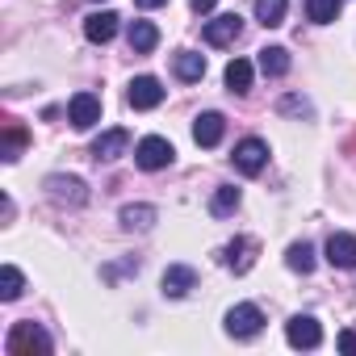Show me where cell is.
<instances>
[{"label":"cell","instance_id":"cell-1","mask_svg":"<svg viewBox=\"0 0 356 356\" xmlns=\"http://www.w3.org/2000/svg\"><path fill=\"white\" fill-rule=\"evenodd\" d=\"M5 348H9V356H34V352H42V356H47L55 343H51V335H47L38 323H17V327L9 331Z\"/></svg>","mask_w":356,"mask_h":356},{"label":"cell","instance_id":"cell-2","mask_svg":"<svg viewBox=\"0 0 356 356\" xmlns=\"http://www.w3.org/2000/svg\"><path fill=\"white\" fill-rule=\"evenodd\" d=\"M176 159V147L163 138V134H147V138H138V147H134V163L143 168V172H159V168H168Z\"/></svg>","mask_w":356,"mask_h":356},{"label":"cell","instance_id":"cell-3","mask_svg":"<svg viewBox=\"0 0 356 356\" xmlns=\"http://www.w3.org/2000/svg\"><path fill=\"white\" fill-rule=\"evenodd\" d=\"M222 327H227V335H231V339H252V335H260V327H264V314H260V306H252V302H239V306H231V310H227Z\"/></svg>","mask_w":356,"mask_h":356},{"label":"cell","instance_id":"cell-4","mask_svg":"<svg viewBox=\"0 0 356 356\" xmlns=\"http://www.w3.org/2000/svg\"><path fill=\"white\" fill-rule=\"evenodd\" d=\"M235 168L243 172V176H260L264 172V163H268V143L264 138H243V143H235Z\"/></svg>","mask_w":356,"mask_h":356},{"label":"cell","instance_id":"cell-5","mask_svg":"<svg viewBox=\"0 0 356 356\" xmlns=\"http://www.w3.org/2000/svg\"><path fill=\"white\" fill-rule=\"evenodd\" d=\"M47 193L59 206H84L88 202V185L80 176H47Z\"/></svg>","mask_w":356,"mask_h":356},{"label":"cell","instance_id":"cell-6","mask_svg":"<svg viewBox=\"0 0 356 356\" xmlns=\"http://www.w3.org/2000/svg\"><path fill=\"white\" fill-rule=\"evenodd\" d=\"M285 339H289L293 348H318V343H323V327H318L314 314H293V318L285 323Z\"/></svg>","mask_w":356,"mask_h":356},{"label":"cell","instance_id":"cell-7","mask_svg":"<svg viewBox=\"0 0 356 356\" xmlns=\"http://www.w3.org/2000/svg\"><path fill=\"white\" fill-rule=\"evenodd\" d=\"M126 101H130V109H155L163 101V84L155 76H134L126 88Z\"/></svg>","mask_w":356,"mask_h":356},{"label":"cell","instance_id":"cell-8","mask_svg":"<svg viewBox=\"0 0 356 356\" xmlns=\"http://www.w3.org/2000/svg\"><path fill=\"white\" fill-rule=\"evenodd\" d=\"M67 118H72L76 130H92V126L101 122V97H92V92H76L72 105H67Z\"/></svg>","mask_w":356,"mask_h":356},{"label":"cell","instance_id":"cell-9","mask_svg":"<svg viewBox=\"0 0 356 356\" xmlns=\"http://www.w3.org/2000/svg\"><path fill=\"white\" fill-rule=\"evenodd\" d=\"M239 34H243V17L239 13H222V17L206 22V42L210 47H231Z\"/></svg>","mask_w":356,"mask_h":356},{"label":"cell","instance_id":"cell-10","mask_svg":"<svg viewBox=\"0 0 356 356\" xmlns=\"http://www.w3.org/2000/svg\"><path fill=\"white\" fill-rule=\"evenodd\" d=\"M159 285H163V298H185L197 285V268H189V264H168Z\"/></svg>","mask_w":356,"mask_h":356},{"label":"cell","instance_id":"cell-11","mask_svg":"<svg viewBox=\"0 0 356 356\" xmlns=\"http://www.w3.org/2000/svg\"><path fill=\"white\" fill-rule=\"evenodd\" d=\"M327 264H331V268H356V235L335 231V235L327 239Z\"/></svg>","mask_w":356,"mask_h":356},{"label":"cell","instance_id":"cell-12","mask_svg":"<svg viewBox=\"0 0 356 356\" xmlns=\"http://www.w3.org/2000/svg\"><path fill=\"white\" fill-rule=\"evenodd\" d=\"M222 134H227V118H222V113H202V118L193 122V143H197V147H218Z\"/></svg>","mask_w":356,"mask_h":356},{"label":"cell","instance_id":"cell-13","mask_svg":"<svg viewBox=\"0 0 356 356\" xmlns=\"http://www.w3.org/2000/svg\"><path fill=\"white\" fill-rule=\"evenodd\" d=\"M126 147H130V134H126L122 126H113V130H105V134L92 143V159H122Z\"/></svg>","mask_w":356,"mask_h":356},{"label":"cell","instance_id":"cell-14","mask_svg":"<svg viewBox=\"0 0 356 356\" xmlns=\"http://www.w3.org/2000/svg\"><path fill=\"white\" fill-rule=\"evenodd\" d=\"M118 13H109V9H101V13H92V17H84V38L88 42H109L113 34H118Z\"/></svg>","mask_w":356,"mask_h":356},{"label":"cell","instance_id":"cell-15","mask_svg":"<svg viewBox=\"0 0 356 356\" xmlns=\"http://www.w3.org/2000/svg\"><path fill=\"white\" fill-rule=\"evenodd\" d=\"M172 72H176V80L197 84V80L206 76V55H197V51H181V55L172 59Z\"/></svg>","mask_w":356,"mask_h":356},{"label":"cell","instance_id":"cell-16","mask_svg":"<svg viewBox=\"0 0 356 356\" xmlns=\"http://www.w3.org/2000/svg\"><path fill=\"white\" fill-rule=\"evenodd\" d=\"M126 42H130V51H134V55H147V51H155V47H159V30H155L151 22H130Z\"/></svg>","mask_w":356,"mask_h":356},{"label":"cell","instance_id":"cell-17","mask_svg":"<svg viewBox=\"0 0 356 356\" xmlns=\"http://www.w3.org/2000/svg\"><path fill=\"white\" fill-rule=\"evenodd\" d=\"M222 260H227V268H235V273H248V268L256 264V243L239 235L235 243H227V256H222Z\"/></svg>","mask_w":356,"mask_h":356},{"label":"cell","instance_id":"cell-18","mask_svg":"<svg viewBox=\"0 0 356 356\" xmlns=\"http://www.w3.org/2000/svg\"><path fill=\"white\" fill-rule=\"evenodd\" d=\"M239 202H243V193H239L235 185H218L214 197H210V214H214V218H227V214L239 210Z\"/></svg>","mask_w":356,"mask_h":356},{"label":"cell","instance_id":"cell-19","mask_svg":"<svg viewBox=\"0 0 356 356\" xmlns=\"http://www.w3.org/2000/svg\"><path fill=\"white\" fill-rule=\"evenodd\" d=\"M260 72L273 76V80L285 76V72H289V51H285V47H264V51H260Z\"/></svg>","mask_w":356,"mask_h":356},{"label":"cell","instance_id":"cell-20","mask_svg":"<svg viewBox=\"0 0 356 356\" xmlns=\"http://www.w3.org/2000/svg\"><path fill=\"white\" fill-rule=\"evenodd\" d=\"M227 88L239 92V97L252 92V63H248V59H231V63H227Z\"/></svg>","mask_w":356,"mask_h":356},{"label":"cell","instance_id":"cell-21","mask_svg":"<svg viewBox=\"0 0 356 356\" xmlns=\"http://www.w3.org/2000/svg\"><path fill=\"white\" fill-rule=\"evenodd\" d=\"M339 9H343V0H306V17L314 26H331L339 17Z\"/></svg>","mask_w":356,"mask_h":356},{"label":"cell","instance_id":"cell-22","mask_svg":"<svg viewBox=\"0 0 356 356\" xmlns=\"http://www.w3.org/2000/svg\"><path fill=\"white\" fill-rule=\"evenodd\" d=\"M22 289H26L22 268H17V264H5V268H0V298H5V302H17Z\"/></svg>","mask_w":356,"mask_h":356},{"label":"cell","instance_id":"cell-23","mask_svg":"<svg viewBox=\"0 0 356 356\" xmlns=\"http://www.w3.org/2000/svg\"><path fill=\"white\" fill-rule=\"evenodd\" d=\"M285 9H289V0H256V22L273 30L285 22Z\"/></svg>","mask_w":356,"mask_h":356},{"label":"cell","instance_id":"cell-24","mask_svg":"<svg viewBox=\"0 0 356 356\" xmlns=\"http://www.w3.org/2000/svg\"><path fill=\"white\" fill-rule=\"evenodd\" d=\"M155 222V206H126L122 210V227L126 231H147Z\"/></svg>","mask_w":356,"mask_h":356},{"label":"cell","instance_id":"cell-25","mask_svg":"<svg viewBox=\"0 0 356 356\" xmlns=\"http://www.w3.org/2000/svg\"><path fill=\"white\" fill-rule=\"evenodd\" d=\"M285 264L293 268V273H310L314 268V248L302 239V243H289V252H285Z\"/></svg>","mask_w":356,"mask_h":356},{"label":"cell","instance_id":"cell-26","mask_svg":"<svg viewBox=\"0 0 356 356\" xmlns=\"http://www.w3.org/2000/svg\"><path fill=\"white\" fill-rule=\"evenodd\" d=\"M22 147H26V130L22 126H9L5 130V151H0V155H5V163H13L22 155Z\"/></svg>","mask_w":356,"mask_h":356},{"label":"cell","instance_id":"cell-27","mask_svg":"<svg viewBox=\"0 0 356 356\" xmlns=\"http://www.w3.org/2000/svg\"><path fill=\"white\" fill-rule=\"evenodd\" d=\"M339 352L356 356V331H343V335H339Z\"/></svg>","mask_w":356,"mask_h":356},{"label":"cell","instance_id":"cell-28","mask_svg":"<svg viewBox=\"0 0 356 356\" xmlns=\"http://www.w3.org/2000/svg\"><path fill=\"white\" fill-rule=\"evenodd\" d=\"M189 5H193V9H197V13H210V9H214V5H218V0H189Z\"/></svg>","mask_w":356,"mask_h":356},{"label":"cell","instance_id":"cell-29","mask_svg":"<svg viewBox=\"0 0 356 356\" xmlns=\"http://www.w3.org/2000/svg\"><path fill=\"white\" fill-rule=\"evenodd\" d=\"M138 9H159V5H168V0H134Z\"/></svg>","mask_w":356,"mask_h":356}]
</instances>
